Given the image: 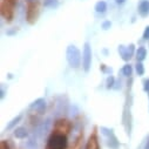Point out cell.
<instances>
[{
  "label": "cell",
  "instance_id": "obj_19",
  "mask_svg": "<svg viewBox=\"0 0 149 149\" xmlns=\"http://www.w3.org/2000/svg\"><path fill=\"white\" fill-rule=\"evenodd\" d=\"M0 149H11L7 141H1V143H0Z\"/></svg>",
  "mask_w": 149,
  "mask_h": 149
},
{
  "label": "cell",
  "instance_id": "obj_8",
  "mask_svg": "<svg viewBox=\"0 0 149 149\" xmlns=\"http://www.w3.org/2000/svg\"><path fill=\"white\" fill-rule=\"evenodd\" d=\"M139 14L141 17H147L149 14V0H141L140 4H139Z\"/></svg>",
  "mask_w": 149,
  "mask_h": 149
},
{
  "label": "cell",
  "instance_id": "obj_14",
  "mask_svg": "<svg viewBox=\"0 0 149 149\" xmlns=\"http://www.w3.org/2000/svg\"><path fill=\"white\" fill-rule=\"evenodd\" d=\"M45 7H55L58 6V0H44Z\"/></svg>",
  "mask_w": 149,
  "mask_h": 149
},
{
  "label": "cell",
  "instance_id": "obj_21",
  "mask_svg": "<svg viewBox=\"0 0 149 149\" xmlns=\"http://www.w3.org/2000/svg\"><path fill=\"white\" fill-rule=\"evenodd\" d=\"M110 26H111V22L110 21H104V22H102V28L103 29H108V28H110Z\"/></svg>",
  "mask_w": 149,
  "mask_h": 149
},
{
  "label": "cell",
  "instance_id": "obj_22",
  "mask_svg": "<svg viewBox=\"0 0 149 149\" xmlns=\"http://www.w3.org/2000/svg\"><path fill=\"white\" fill-rule=\"evenodd\" d=\"M143 88H144V91H146V92H148V93H149V79L144 81V87H143Z\"/></svg>",
  "mask_w": 149,
  "mask_h": 149
},
{
  "label": "cell",
  "instance_id": "obj_1",
  "mask_svg": "<svg viewBox=\"0 0 149 149\" xmlns=\"http://www.w3.org/2000/svg\"><path fill=\"white\" fill-rule=\"evenodd\" d=\"M67 144H68L67 135L53 130L51 136L48 137L46 149H66Z\"/></svg>",
  "mask_w": 149,
  "mask_h": 149
},
{
  "label": "cell",
  "instance_id": "obj_20",
  "mask_svg": "<svg viewBox=\"0 0 149 149\" xmlns=\"http://www.w3.org/2000/svg\"><path fill=\"white\" fill-rule=\"evenodd\" d=\"M127 49H128V53L130 54V56H133V54H134V51H135V46H134L133 44H130V45L127 47Z\"/></svg>",
  "mask_w": 149,
  "mask_h": 149
},
{
  "label": "cell",
  "instance_id": "obj_13",
  "mask_svg": "<svg viewBox=\"0 0 149 149\" xmlns=\"http://www.w3.org/2000/svg\"><path fill=\"white\" fill-rule=\"evenodd\" d=\"M122 73H123V75H126V77H130L132 73H133L132 66L130 65H125L123 68H122Z\"/></svg>",
  "mask_w": 149,
  "mask_h": 149
},
{
  "label": "cell",
  "instance_id": "obj_4",
  "mask_svg": "<svg viewBox=\"0 0 149 149\" xmlns=\"http://www.w3.org/2000/svg\"><path fill=\"white\" fill-rule=\"evenodd\" d=\"M18 0H3L1 3V15L7 22H11L14 17V8Z\"/></svg>",
  "mask_w": 149,
  "mask_h": 149
},
{
  "label": "cell",
  "instance_id": "obj_15",
  "mask_svg": "<svg viewBox=\"0 0 149 149\" xmlns=\"http://www.w3.org/2000/svg\"><path fill=\"white\" fill-rule=\"evenodd\" d=\"M136 73H137V75H143L144 74V67L141 62L136 63Z\"/></svg>",
  "mask_w": 149,
  "mask_h": 149
},
{
  "label": "cell",
  "instance_id": "obj_2",
  "mask_svg": "<svg viewBox=\"0 0 149 149\" xmlns=\"http://www.w3.org/2000/svg\"><path fill=\"white\" fill-rule=\"evenodd\" d=\"M26 3V20L28 24L33 25L38 20L40 13V3L39 0H25Z\"/></svg>",
  "mask_w": 149,
  "mask_h": 149
},
{
  "label": "cell",
  "instance_id": "obj_18",
  "mask_svg": "<svg viewBox=\"0 0 149 149\" xmlns=\"http://www.w3.org/2000/svg\"><path fill=\"white\" fill-rule=\"evenodd\" d=\"M143 39L144 40H149V26H147L144 32H143Z\"/></svg>",
  "mask_w": 149,
  "mask_h": 149
},
{
  "label": "cell",
  "instance_id": "obj_16",
  "mask_svg": "<svg viewBox=\"0 0 149 149\" xmlns=\"http://www.w3.org/2000/svg\"><path fill=\"white\" fill-rule=\"evenodd\" d=\"M20 120H21V116H20V115H19V116H17V118H14V119L11 121V123H8V125H7V129H12V128H13V127H14V126L20 121Z\"/></svg>",
  "mask_w": 149,
  "mask_h": 149
},
{
  "label": "cell",
  "instance_id": "obj_10",
  "mask_svg": "<svg viewBox=\"0 0 149 149\" xmlns=\"http://www.w3.org/2000/svg\"><path fill=\"white\" fill-rule=\"evenodd\" d=\"M146 55H147V49L144 47H139V49L136 51V59H137V62H141L146 59Z\"/></svg>",
  "mask_w": 149,
  "mask_h": 149
},
{
  "label": "cell",
  "instance_id": "obj_5",
  "mask_svg": "<svg viewBox=\"0 0 149 149\" xmlns=\"http://www.w3.org/2000/svg\"><path fill=\"white\" fill-rule=\"evenodd\" d=\"M72 128H73V123L67 119H59L54 122V126H53V130L66 134V135L70 133Z\"/></svg>",
  "mask_w": 149,
  "mask_h": 149
},
{
  "label": "cell",
  "instance_id": "obj_24",
  "mask_svg": "<svg viewBox=\"0 0 149 149\" xmlns=\"http://www.w3.org/2000/svg\"><path fill=\"white\" fill-rule=\"evenodd\" d=\"M101 69H102V72H107L108 69L106 68V65H101Z\"/></svg>",
  "mask_w": 149,
  "mask_h": 149
},
{
  "label": "cell",
  "instance_id": "obj_25",
  "mask_svg": "<svg viewBox=\"0 0 149 149\" xmlns=\"http://www.w3.org/2000/svg\"><path fill=\"white\" fill-rule=\"evenodd\" d=\"M144 149H149V140L147 141V143H146V147H144Z\"/></svg>",
  "mask_w": 149,
  "mask_h": 149
},
{
  "label": "cell",
  "instance_id": "obj_9",
  "mask_svg": "<svg viewBox=\"0 0 149 149\" xmlns=\"http://www.w3.org/2000/svg\"><path fill=\"white\" fill-rule=\"evenodd\" d=\"M95 11L97 13H104L107 11V3L103 1V0H100L95 4Z\"/></svg>",
  "mask_w": 149,
  "mask_h": 149
},
{
  "label": "cell",
  "instance_id": "obj_11",
  "mask_svg": "<svg viewBox=\"0 0 149 149\" xmlns=\"http://www.w3.org/2000/svg\"><path fill=\"white\" fill-rule=\"evenodd\" d=\"M14 136L18 137V139H25V137L27 136V130H26L24 127L15 128V130H14Z\"/></svg>",
  "mask_w": 149,
  "mask_h": 149
},
{
  "label": "cell",
  "instance_id": "obj_7",
  "mask_svg": "<svg viewBox=\"0 0 149 149\" xmlns=\"http://www.w3.org/2000/svg\"><path fill=\"white\" fill-rule=\"evenodd\" d=\"M85 149H100L96 128L93 130V133H92L91 136L88 137V141H87V143H86V148H85Z\"/></svg>",
  "mask_w": 149,
  "mask_h": 149
},
{
  "label": "cell",
  "instance_id": "obj_3",
  "mask_svg": "<svg viewBox=\"0 0 149 149\" xmlns=\"http://www.w3.org/2000/svg\"><path fill=\"white\" fill-rule=\"evenodd\" d=\"M66 55H67V61H68V63H69L72 67L78 68V67L81 66L82 56H81V53H80V51L78 49V47H75L74 45H73V46H69V47L67 48Z\"/></svg>",
  "mask_w": 149,
  "mask_h": 149
},
{
  "label": "cell",
  "instance_id": "obj_17",
  "mask_svg": "<svg viewBox=\"0 0 149 149\" xmlns=\"http://www.w3.org/2000/svg\"><path fill=\"white\" fill-rule=\"evenodd\" d=\"M114 81H115V78H114L113 75L108 77V79H107V87H108V88L113 87V85H114Z\"/></svg>",
  "mask_w": 149,
  "mask_h": 149
},
{
  "label": "cell",
  "instance_id": "obj_23",
  "mask_svg": "<svg viewBox=\"0 0 149 149\" xmlns=\"http://www.w3.org/2000/svg\"><path fill=\"white\" fill-rule=\"evenodd\" d=\"M125 1H126V0H115V3H116V4H120V5L123 4Z\"/></svg>",
  "mask_w": 149,
  "mask_h": 149
},
{
  "label": "cell",
  "instance_id": "obj_26",
  "mask_svg": "<svg viewBox=\"0 0 149 149\" xmlns=\"http://www.w3.org/2000/svg\"><path fill=\"white\" fill-rule=\"evenodd\" d=\"M148 95H149V94H148Z\"/></svg>",
  "mask_w": 149,
  "mask_h": 149
},
{
  "label": "cell",
  "instance_id": "obj_12",
  "mask_svg": "<svg viewBox=\"0 0 149 149\" xmlns=\"http://www.w3.org/2000/svg\"><path fill=\"white\" fill-rule=\"evenodd\" d=\"M119 53H120V55L122 56V59H123L125 61H128V60L132 58L130 54L128 53L127 47H125V46H120V47H119Z\"/></svg>",
  "mask_w": 149,
  "mask_h": 149
},
{
  "label": "cell",
  "instance_id": "obj_6",
  "mask_svg": "<svg viewBox=\"0 0 149 149\" xmlns=\"http://www.w3.org/2000/svg\"><path fill=\"white\" fill-rule=\"evenodd\" d=\"M91 65H92V49H91V45L86 42L84 46V52H82V67L85 72L89 70Z\"/></svg>",
  "mask_w": 149,
  "mask_h": 149
}]
</instances>
